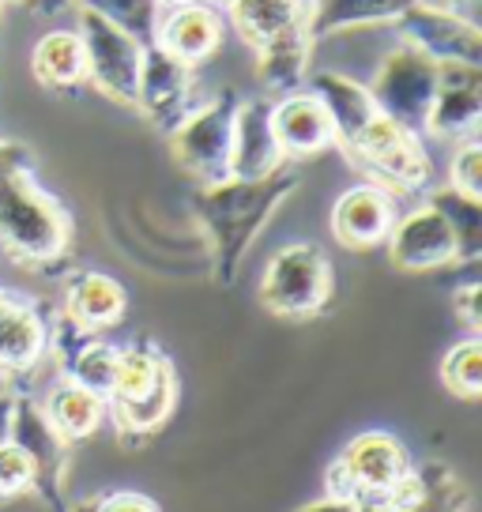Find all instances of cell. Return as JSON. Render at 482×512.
Wrapping results in <instances>:
<instances>
[{"instance_id": "6da1fadb", "label": "cell", "mask_w": 482, "mask_h": 512, "mask_svg": "<svg viewBox=\"0 0 482 512\" xmlns=\"http://www.w3.org/2000/svg\"><path fill=\"white\" fill-rule=\"evenodd\" d=\"M0 241L34 264L61 256L68 241L65 215L34 185L31 155L16 140H0Z\"/></svg>"}, {"instance_id": "7a4b0ae2", "label": "cell", "mask_w": 482, "mask_h": 512, "mask_svg": "<svg viewBox=\"0 0 482 512\" xmlns=\"http://www.w3.org/2000/svg\"><path fill=\"white\" fill-rule=\"evenodd\" d=\"M298 177L287 170H272L264 177H223L211 181L208 189L196 196V215L204 219L223 279L234 275L241 253L249 249V241L260 234V226L268 223V215L279 208V200L294 192Z\"/></svg>"}, {"instance_id": "3957f363", "label": "cell", "mask_w": 482, "mask_h": 512, "mask_svg": "<svg viewBox=\"0 0 482 512\" xmlns=\"http://www.w3.org/2000/svg\"><path fill=\"white\" fill-rule=\"evenodd\" d=\"M72 16H76V34H80L83 57H87V83H95L117 106L132 110L144 46L125 27H117L110 16H102L91 0H76Z\"/></svg>"}, {"instance_id": "277c9868", "label": "cell", "mask_w": 482, "mask_h": 512, "mask_svg": "<svg viewBox=\"0 0 482 512\" xmlns=\"http://www.w3.org/2000/svg\"><path fill=\"white\" fill-rule=\"evenodd\" d=\"M238 91L223 87L219 95L193 106L174 128H170V140H174V159L177 166H185L200 181H223L230 177V128H234V110H238Z\"/></svg>"}, {"instance_id": "5b68a950", "label": "cell", "mask_w": 482, "mask_h": 512, "mask_svg": "<svg viewBox=\"0 0 482 512\" xmlns=\"http://www.w3.org/2000/svg\"><path fill=\"white\" fill-rule=\"evenodd\" d=\"M370 87V98L377 113L392 117L396 125L411 128V132H422L426 125V110H430V98H434L437 87V61H430L426 53H418L415 46H396L388 49Z\"/></svg>"}, {"instance_id": "8992f818", "label": "cell", "mask_w": 482, "mask_h": 512, "mask_svg": "<svg viewBox=\"0 0 482 512\" xmlns=\"http://www.w3.org/2000/svg\"><path fill=\"white\" fill-rule=\"evenodd\" d=\"M106 396L113 400L117 422L125 430H151L174 407V377H170V366L155 351H144V347L117 351L113 384Z\"/></svg>"}, {"instance_id": "52a82bcc", "label": "cell", "mask_w": 482, "mask_h": 512, "mask_svg": "<svg viewBox=\"0 0 482 512\" xmlns=\"http://www.w3.org/2000/svg\"><path fill=\"white\" fill-rule=\"evenodd\" d=\"M343 151L392 189H418L430 181V155L418 140V132L396 125L385 113H377Z\"/></svg>"}, {"instance_id": "ba28073f", "label": "cell", "mask_w": 482, "mask_h": 512, "mask_svg": "<svg viewBox=\"0 0 482 512\" xmlns=\"http://www.w3.org/2000/svg\"><path fill=\"white\" fill-rule=\"evenodd\" d=\"M264 305L279 317H309L317 313L332 294V272L317 245H287L264 272Z\"/></svg>"}, {"instance_id": "9c48e42d", "label": "cell", "mask_w": 482, "mask_h": 512, "mask_svg": "<svg viewBox=\"0 0 482 512\" xmlns=\"http://www.w3.org/2000/svg\"><path fill=\"white\" fill-rule=\"evenodd\" d=\"M396 31L407 46L426 53L430 61H464L482 64V31L475 19L460 16L456 8L434 4V0H415L396 16Z\"/></svg>"}, {"instance_id": "30bf717a", "label": "cell", "mask_w": 482, "mask_h": 512, "mask_svg": "<svg viewBox=\"0 0 482 512\" xmlns=\"http://www.w3.org/2000/svg\"><path fill=\"white\" fill-rule=\"evenodd\" d=\"M482 117V64H437V87L422 132L434 140H467Z\"/></svg>"}, {"instance_id": "8fae6325", "label": "cell", "mask_w": 482, "mask_h": 512, "mask_svg": "<svg viewBox=\"0 0 482 512\" xmlns=\"http://www.w3.org/2000/svg\"><path fill=\"white\" fill-rule=\"evenodd\" d=\"M132 110H140L151 125L170 132L185 113L193 110V64L170 57L155 42L144 46Z\"/></svg>"}, {"instance_id": "7c38bea8", "label": "cell", "mask_w": 482, "mask_h": 512, "mask_svg": "<svg viewBox=\"0 0 482 512\" xmlns=\"http://www.w3.org/2000/svg\"><path fill=\"white\" fill-rule=\"evenodd\" d=\"M407 475V456L388 433H366L354 437L343 452L336 471L328 475V486L336 497H354L358 490H388L392 482Z\"/></svg>"}, {"instance_id": "4fadbf2b", "label": "cell", "mask_w": 482, "mask_h": 512, "mask_svg": "<svg viewBox=\"0 0 482 512\" xmlns=\"http://www.w3.org/2000/svg\"><path fill=\"white\" fill-rule=\"evenodd\" d=\"M388 256H392V264H400L407 272H422V268H441V264L456 260L460 249H456V234H452L449 219L434 204H426L400 223H392Z\"/></svg>"}, {"instance_id": "5bb4252c", "label": "cell", "mask_w": 482, "mask_h": 512, "mask_svg": "<svg viewBox=\"0 0 482 512\" xmlns=\"http://www.w3.org/2000/svg\"><path fill=\"white\" fill-rule=\"evenodd\" d=\"M283 151L272 132V98H241L230 128V177H264L279 170Z\"/></svg>"}, {"instance_id": "9a60e30c", "label": "cell", "mask_w": 482, "mask_h": 512, "mask_svg": "<svg viewBox=\"0 0 482 512\" xmlns=\"http://www.w3.org/2000/svg\"><path fill=\"white\" fill-rule=\"evenodd\" d=\"M272 132L279 151L294 155V159H309V155L336 144L328 110L309 87H298L290 95L272 98Z\"/></svg>"}, {"instance_id": "2e32d148", "label": "cell", "mask_w": 482, "mask_h": 512, "mask_svg": "<svg viewBox=\"0 0 482 512\" xmlns=\"http://www.w3.org/2000/svg\"><path fill=\"white\" fill-rule=\"evenodd\" d=\"M219 42H223V16L204 0L185 4V8H166L155 31V46L185 64L208 61Z\"/></svg>"}, {"instance_id": "e0dca14e", "label": "cell", "mask_w": 482, "mask_h": 512, "mask_svg": "<svg viewBox=\"0 0 482 512\" xmlns=\"http://www.w3.org/2000/svg\"><path fill=\"white\" fill-rule=\"evenodd\" d=\"M392 223H396L392 196L377 185H358L343 192L332 211V230L347 249H370L377 241H385Z\"/></svg>"}, {"instance_id": "ac0fdd59", "label": "cell", "mask_w": 482, "mask_h": 512, "mask_svg": "<svg viewBox=\"0 0 482 512\" xmlns=\"http://www.w3.org/2000/svg\"><path fill=\"white\" fill-rule=\"evenodd\" d=\"M309 91L321 98L324 110H328V121H332V132H336V144L347 147L377 117V106L370 98V87L366 83L351 80L343 72H317L309 80Z\"/></svg>"}, {"instance_id": "d6986e66", "label": "cell", "mask_w": 482, "mask_h": 512, "mask_svg": "<svg viewBox=\"0 0 482 512\" xmlns=\"http://www.w3.org/2000/svg\"><path fill=\"white\" fill-rule=\"evenodd\" d=\"M309 0H230L226 16L249 49H260L283 34L306 31Z\"/></svg>"}, {"instance_id": "ffe728a7", "label": "cell", "mask_w": 482, "mask_h": 512, "mask_svg": "<svg viewBox=\"0 0 482 512\" xmlns=\"http://www.w3.org/2000/svg\"><path fill=\"white\" fill-rule=\"evenodd\" d=\"M407 4H415V0H309L306 34L317 46L332 34L358 31V27H385V23H396V16Z\"/></svg>"}, {"instance_id": "44dd1931", "label": "cell", "mask_w": 482, "mask_h": 512, "mask_svg": "<svg viewBox=\"0 0 482 512\" xmlns=\"http://www.w3.org/2000/svg\"><path fill=\"white\" fill-rule=\"evenodd\" d=\"M34 80L46 91H76L87 83V57H83V42L76 27H53L38 38L31 53Z\"/></svg>"}, {"instance_id": "7402d4cb", "label": "cell", "mask_w": 482, "mask_h": 512, "mask_svg": "<svg viewBox=\"0 0 482 512\" xmlns=\"http://www.w3.org/2000/svg\"><path fill=\"white\" fill-rule=\"evenodd\" d=\"M253 53H257V80L268 98L306 87L309 57H313V42H309L306 31L283 34V38H275V42L253 49Z\"/></svg>"}, {"instance_id": "603a6c76", "label": "cell", "mask_w": 482, "mask_h": 512, "mask_svg": "<svg viewBox=\"0 0 482 512\" xmlns=\"http://www.w3.org/2000/svg\"><path fill=\"white\" fill-rule=\"evenodd\" d=\"M65 309L68 320L80 328H106L125 313V290L117 287L110 275L87 272L68 287Z\"/></svg>"}, {"instance_id": "cb8c5ba5", "label": "cell", "mask_w": 482, "mask_h": 512, "mask_svg": "<svg viewBox=\"0 0 482 512\" xmlns=\"http://www.w3.org/2000/svg\"><path fill=\"white\" fill-rule=\"evenodd\" d=\"M46 347L42 320L27 305L0 294V366H31Z\"/></svg>"}, {"instance_id": "d4e9b609", "label": "cell", "mask_w": 482, "mask_h": 512, "mask_svg": "<svg viewBox=\"0 0 482 512\" xmlns=\"http://www.w3.org/2000/svg\"><path fill=\"white\" fill-rule=\"evenodd\" d=\"M46 415H49V426L57 433H65V437H87L98 426V418H102V396H95L91 388H83L76 381L61 384V388L49 392Z\"/></svg>"}, {"instance_id": "484cf974", "label": "cell", "mask_w": 482, "mask_h": 512, "mask_svg": "<svg viewBox=\"0 0 482 512\" xmlns=\"http://www.w3.org/2000/svg\"><path fill=\"white\" fill-rule=\"evenodd\" d=\"M445 219H449L452 234H456V249L464 260H475L482 249V215H479V200L475 196H464V192L449 189L434 192V200H430Z\"/></svg>"}, {"instance_id": "4316f807", "label": "cell", "mask_w": 482, "mask_h": 512, "mask_svg": "<svg viewBox=\"0 0 482 512\" xmlns=\"http://www.w3.org/2000/svg\"><path fill=\"white\" fill-rule=\"evenodd\" d=\"M102 16H110L117 27L140 42V46H151L155 42V31H159L162 19V4L159 0H91Z\"/></svg>"}, {"instance_id": "83f0119b", "label": "cell", "mask_w": 482, "mask_h": 512, "mask_svg": "<svg viewBox=\"0 0 482 512\" xmlns=\"http://www.w3.org/2000/svg\"><path fill=\"white\" fill-rule=\"evenodd\" d=\"M441 377H445V388L464 396V400H475L482 392V347L475 339H467L460 347H452L441 362Z\"/></svg>"}, {"instance_id": "f1b7e54d", "label": "cell", "mask_w": 482, "mask_h": 512, "mask_svg": "<svg viewBox=\"0 0 482 512\" xmlns=\"http://www.w3.org/2000/svg\"><path fill=\"white\" fill-rule=\"evenodd\" d=\"M113 366H117V351L106 343H87L72 358V381L91 388L95 396H106L113 384Z\"/></svg>"}, {"instance_id": "f546056e", "label": "cell", "mask_w": 482, "mask_h": 512, "mask_svg": "<svg viewBox=\"0 0 482 512\" xmlns=\"http://www.w3.org/2000/svg\"><path fill=\"white\" fill-rule=\"evenodd\" d=\"M449 185L456 192H464V196H475V200H482V147H479V140H475V136L460 140V151L452 155Z\"/></svg>"}, {"instance_id": "4dcf8cb0", "label": "cell", "mask_w": 482, "mask_h": 512, "mask_svg": "<svg viewBox=\"0 0 482 512\" xmlns=\"http://www.w3.org/2000/svg\"><path fill=\"white\" fill-rule=\"evenodd\" d=\"M34 475L31 448L23 445H0V494H16Z\"/></svg>"}, {"instance_id": "1f68e13d", "label": "cell", "mask_w": 482, "mask_h": 512, "mask_svg": "<svg viewBox=\"0 0 482 512\" xmlns=\"http://www.w3.org/2000/svg\"><path fill=\"white\" fill-rule=\"evenodd\" d=\"M456 309H460V317H464L471 328H479V283H471V287L460 290Z\"/></svg>"}, {"instance_id": "d6a6232c", "label": "cell", "mask_w": 482, "mask_h": 512, "mask_svg": "<svg viewBox=\"0 0 482 512\" xmlns=\"http://www.w3.org/2000/svg\"><path fill=\"white\" fill-rule=\"evenodd\" d=\"M102 512H155V509L147 505L144 497L125 494V497H113V501H106V509H102Z\"/></svg>"}, {"instance_id": "836d02e7", "label": "cell", "mask_w": 482, "mask_h": 512, "mask_svg": "<svg viewBox=\"0 0 482 512\" xmlns=\"http://www.w3.org/2000/svg\"><path fill=\"white\" fill-rule=\"evenodd\" d=\"M4 430H8V400L0 396V437H4Z\"/></svg>"}, {"instance_id": "e575fe53", "label": "cell", "mask_w": 482, "mask_h": 512, "mask_svg": "<svg viewBox=\"0 0 482 512\" xmlns=\"http://www.w3.org/2000/svg\"><path fill=\"white\" fill-rule=\"evenodd\" d=\"M162 8H185V4H196V0H159Z\"/></svg>"}, {"instance_id": "d590c367", "label": "cell", "mask_w": 482, "mask_h": 512, "mask_svg": "<svg viewBox=\"0 0 482 512\" xmlns=\"http://www.w3.org/2000/svg\"><path fill=\"white\" fill-rule=\"evenodd\" d=\"M215 4H223V8H226V4H230V0H215Z\"/></svg>"}, {"instance_id": "8d00e7d4", "label": "cell", "mask_w": 482, "mask_h": 512, "mask_svg": "<svg viewBox=\"0 0 482 512\" xmlns=\"http://www.w3.org/2000/svg\"><path fill=\"white\" fill-rule=\"evenodd\" d=\"M0 4H4V0H0Z\"/></svg>"}]
</instances>
